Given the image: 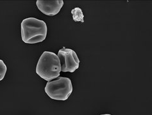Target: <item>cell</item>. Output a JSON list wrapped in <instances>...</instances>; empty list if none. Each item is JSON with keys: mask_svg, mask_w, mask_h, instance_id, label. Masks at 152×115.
Wrapping results in <instances>:
<instances>
[{"mask_svg": "<svg viewBox=\"0 0 152 115\" xmlns=\"http://www.w3.org/2000/svg\"><path fill=\"white\" fill-rule=\"evenodd\" d=\"M22 41L28 44H35L43 42L48 33L46 23L35 17H28L23 20L21 24Z\"/></svg>", "mask_w": 152, "mask_h": 115, "instance_id": "cell-1", "label": "cell"}, {"mask_svg": "<svg viewBox=\"0 0 152 115\" xmlns=\"http://www.w3.org/2000/svg\"><path fill=\"white\" fill-rule=\"evenodd\" d=\"M35 71L39 77L47 81L58 77L61 72V65L57 55L50 51L43 52L39 58Z\"/></svg>", "mask_w": 152, "mask_h": 115, "instance_id": "cell-2", "label": "cell"}, {"mask_svg": "<svg viewBox=\"0 0 152 115\" xmlns=\"http://www.w3.org/2000/svg\"><path fill=\"white\" fill-rule=\"evenodd\" d=\"M45 92L51 99L56 101H66L73 92V84L71 79L65 77H58L48 81Z\"/></svg>", "mask_w": 152, "mask_h": 115, "instance_id": "cell-3", "label": "cell"}, {"mask_svg": "<svg viewBox=\"0 0 152 115\" xmlns=\"http://www.w3.org/2000/svg\"><path fill=\"white\" fill-rule=\"evenodd\" d=\"M57 56L61 61L62 72L73 73L79 68L80 59L73 49L63 47L58 51Z\"/></svg>", "mask_w": 152, "mask_h": 115, "instance_id": "cell-4", "label": "cell"}, {"mask_svg": "<svg viewBox=\"0 0 152 115\" xmlns=\"http://www.w3.org/2000/svg\"><path fill=\"white\" fill-rule=\"evenodd\" d=\"M38 9L44 14L54 16L59 13L64 5L63 0H37L36 1Z\"/></svg>", "mask_w": 152, "mask_h": 115, "instance_id": "cell-5", "label": "cell"}, {"mask_svg": "<svg viewBox=\"0 0 152 115\" xmlns=\"http://www.w3.org/2000/svg\"><path fill=\"white\" fill-rule=\"evenodd\" d=\"M71 14L73 15V21L75 22H84V15L82 10L79 7H76L71 10Z\"/></svg>", "mask_w": 152, "mask_h": 115, "instance_id": "cell-6", "label": "cell"}, {"mask_svg": "<svg viewBox=\"0 0 152 115\" xmlns=\"http://www.w3.org/2000/svg\"><path fill=\"white\" fill-rule=\"evenodd\" d=\"M7 71V67L6 64L2 59H0V81H2L5 77Z\"/></svg>", "mask_w": 152, "mask_h": 115, "instance_id": "cell-7", "label": "cell"}, {"mask_svg": "<svg viewBox=\"0 0 152 115\" xmlns=\"http://www.w3.org/2000/svg\"><path fill=\"white\" fill-rule=\"evenodd\" d=\"M100 115H112L110 114H100Z\"/></svg>", "mask_w": 152, "mask_h": 115, "instance_id": "cell-8", "label": "cell"}]
</instances>
